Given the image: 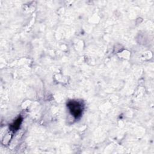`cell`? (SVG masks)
<instances>
[{"mask_svg": "<svg viewBox=\"0 0 154 154\" xmlns=\"http://www.w3.org/2000/svg\"><path fill=\"white\" fill-rule=\"evenodd\" d=\"M69 109L72 112V114L75 117H78L81 113V105L78 102H70L69 105Z\"/></svg>", "mask_w": 154, "mask_h": 154, "instance_id": "1", "label": "cell"}]
</instances>
